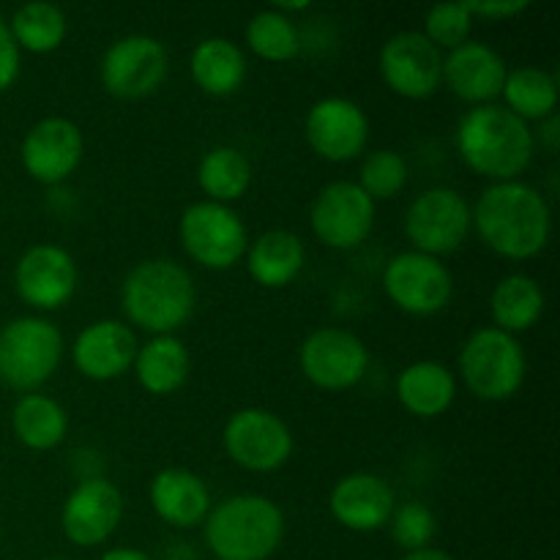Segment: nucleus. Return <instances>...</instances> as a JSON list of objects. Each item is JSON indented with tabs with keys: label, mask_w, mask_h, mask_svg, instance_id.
Returning <instances> with one entry per match:
<instances>
[{
	"label": "nucleus",
	"mask_w": 560,
	"mask_h": 560,
	"mask_svg": "<svg viewBox=\"0 0 560 560\" xmlns=\"http://www.w3.org/2000/svg\"><path fill=\"white\" fill-rule=\"evenodd\" d=\"M506 60L481 42H465L443 58V82L463 102L495 104L506 82Z\"/></svg>",
	"instance_id": "6ab92c4d"
},
{
	"label": "nucleus",
	"mask_w": 560,
	"mask_h": 560,
	"mask_svg": "<svg viewBox=\"0 0 560 560\" xmlns=\"http://www.w3.org/2000/svg\"><path fill=\"white\" fill-rule=\"evenodd\" d=\"M11 427H14V435L20 438L22 446L33 448V452H49V448L63 443L66 430H69V416L47 394H25L14 405Z\"/></svg>",
	"instance_id": "cd10ccee"
},
{
	"label": "nucleus",
	"mask_w": 560,
	"mask_h": 560,
	"mask_svg": "<svg viewBox=\"0 0 560 560\" xmlns=\"http://www.w3.org/2000/svg\"><path fill=\"white\" fill-rule=\"evenodd\" d=\"M501 96L506 98V109L525 124L545 120L558 109V80L539 66H520L506 74Z\"/></svg>",
	"instance_id": "c85d7f7f"
},
{
	"label": "nucleus",
	"mask_w": 560,
	"mask_h": 560,
	"mask_svg": "<svg viewBox=\"0 0 560 560\" xmlns=\"http://www.w3.org/2000/svg\"><path fill=\"white\" fill-rule=\"evenodd\" d=\"M301 372L323 392H345L364 377L370 350L345 328H317L301 345Z\"/></svg>",
	"instance_id": "f8f14e48"
},
{
	"label": "nucleus",
	"mask_w": 560,
	"mask_h": 560,
	"mask_svg": "<svg viewBox=\"0 0 560 560\" xmlns=\"http://www.w3.org/2000/svg\"><path fill=\"white\" fill-rule=\"evenodd\" d=\"M525 353L517 337L501 328H479L470 334L459 353V372L470 392L485 402H503L523 388Z\"/></svg>",
	"instance_id": "423d86ee"
},
{
	"label": "nucleus",
	"mask_w": 560,
	"mask_h": 560,
	"mask_svg": "<svg viewBox=\"0 0 560 560\" xmlns=\"http://www.w3.org/2000/svg\"><path fill=\"white\" fill-rule=\"evenodd\" d=\"M539 140H541V145H545L550 153L558 151V148H560V120H558V113H552L550 118L541 120Z\"/></svg>",
	"instance_id": "4c0bfd02"
},
{
	"label": "nucleus",
	"mask_w": 560,
	"mask_h": 560,
	"mask_svg": "<svg viewBox=\"0 0 560 560\" xmlns=\"http://www.w3.org/2000/svg\"><path fill=\"white\" fill-rule=\"evenodd\" d=\"M282 536V509L262 495L228 498L206 517V545L219 560H268Z\"/></svg>",
	"instance_id": "20e7f679"
},
{
	"label": "nucleus",
	"mask_w": 560,
	"mask_h": 560,
	"mask_svg": "<svg viewBox=\"0 0 560 560\" xmlns=\"http://www.w3.org/2000/svg\"><path fill=\"white\" fill-rule=\"evenodd\" d=\"M195 282L173 260H148L131 268L120 290L126 317L153 337H170L195 312Z\"/></svg>",
	"instance_id": "7ed1b4c3"
},
{
	"label": "nucleus",
	"mask_w": 560,
	"mask_h": 560,
	"mask_svg": "<svg viewBox=\"0 0 560 560\" xmlns=\"http://www.w3.org/2000/svg\"><path fill=\"white\" fill-rule=\"evenodd\" d=\"M63 359V337L44 317H16L0 328V383L36 394Z\"/></svg>",
	"instance_id": "39448f33"
},
{
	"label": "nucleus",
	"mask_w": 560,
	"mask_h": 560,
	"mask_svg": "<svg viewBox=\"0 0 560 560\" xmlns=\"http://www.w3.org/2000/svg\"><path fill=\"white\" fill-rule=\"evenodd\" d=\"M14 288L33 310H60L77 290V262L55 244H36L14 268Z\"/></svg>",
	"instance_id": "f3484780"
},
{
	"label": "nucleus",
	"mask_w": 560,
	"mask_h": 560,
	"mask_svg": "<svg viewBox=\"0 0 560 560\" xmlns=\"http://www.w3.org/2000/svg\"><path fill=\"white\" fill-rule=\"evenodd\" d=\"M98 560H153V558H148L145 552L135 550V547H115V550H107Z\"/></svg>",
	"instance_id": "58836bf2"
},
{
	"label": "nucleus",
	"mask_w": 560,
	"mask_h": 560,
	"mask_svg": "<svg viewBox=\"0 0 560 560\" xmlns=\"http://www.w3.org/2000/svg\"><path fill=\"white\" fill-rule=\"evenodd\" d=\"M151 506L173 528H195L211 512V492L191 470L167 468L151 481Z\"/></svg>",
	"instance_id": "4be33fe9"
},
{
	"label": "nucleus",
	"mask_w": 560,
	"mask_h": 560,
	"mask_svg": "<svg viewBox=\"0 0 560 560\" xmlns=\"http://www.w3.org/2000/svg\"><path fill=\"white\" fill-rule=\"evenodd\" d=\"M178 233L186 255L211 271L233 268L249 249L246 228L238 213L211 200L186 208Z\"/></svg>",
	"instance_id": "6e6552de"
},
{
	"label": "nucleus",
	"mask_w": 560,
	"mask_h": 560,
	"mask_svg": "<svg viewBox=\"0 0 560 560\" xmlns=\"http://www.w3.org/2000/svg\"><path fill=\"white\" fill-rule=\"evenodd\" d=\"M222 441L228 457L252 474H271L293 454V435L288 424L262 408H244L230 416Z\"/></svg>",
	"instance_id": "9d476101"
},
{
	"label": "nucleus",
	"mask_w": 560,
	"mask_h": 560,
	"mask_svg": "<svg viewBox=\"0 0 560 560\" xmlns=\"http://www.w3.org/2000/svg\"><path fill=\"white\" fill-rule=\"evenodd\" d=\"M191 80L208 96H230L246 80V58L230 38H202L189 60Z\"/></svg>",
	"instance_id": "a878e982"
},
{
	"label": "nucleus",
	"mask_w": 560,
	"mask_h": 560,
	"mask_svg": "<svg viewBox=\"0 0 560 560\" xmlns=\"http://www.w3.org/2000/svg\"><path fill=\"white\" fill-rule=\"evenodd\" d=\"M381 74L397 96L427 98L443 82V55L424 33L402 31L383 44Z\"/></svg>",
	"instance_id": "4468645a"
},
{
	"label": "nucleus",
	"mask_w": 560,
	"mask_h": 560,
	"mask_svg": "<svg viewBox=\"0 0 560 560\" xmlns=\"http://www.w3.org/2000/svg\"><path fill=\"white\" fill-rule=\"evenodd\" d=\"M16 47L47 55L66 38V14L52 3H27L14 11L9 22Z\"/></svg>",
	"instance_id": "7c9ffc66"
},
{
	"label": "nucleus",
	"mask_w": 560,
	"mask_h": 560,
	"mask_svg": "<svg viewBox=\"0 0 560 560\" xmlns=\"http://www.w3.org/2000/svg\"><path fill=\"white\" fill-rule=\"evenodd\" d=\"M16 77H20V47L11 36L9 22L0 16V93L9 91Z\"/></svg>",
	"instance_id": "c9c22d12"
},
{
	"label": "nucleus",
	"mask_w": 560,
	"mask_h": 560,
	"mask_svg": "<svg viewBox=\"0 0 560 560\" xmlns=\"http://www.w3.org/2000/svg\"><path fill=\"white\" fill-rule=\"evenodd\" d=\"M131 366H135L137 381L148 394L164 397V394H173L184 386L191 370V359L186 345L175 334H170V337L148 339L142 348H137Z\"/></svg>",
	"instance_id": "393cba45"
},
{
	"label": "nucleus",
	"mask_w": 560,
	"mask_h": 560,
	"mask_svg": "<svg viewBox=\"0 0 560 560\" xmlns=\"http://www.w3.org/2000/svg\"><path fill=\"white\" fill-rule=\"evenodd\" d=\"M124 520V495L107 479H85L69 492L60 525L71 545L98 547L115 534Z\"/></svg>",
	"instance_id": "2eb2a0df"
},
{
	"label": "nucleus",
	"mask_w": 560,
	"mask_h": 560,
	"mask_svg": "<svg viewBox=\"0 0 560 560\" xmlns=\"http://www.w3.org/2000/svg\"><path fill=\"white\" fill-rule=\"evenodd\" d=\"M44 560H69V558H44Z\"/></svg>",
	"instance_id": "a19ab883"
},
{
	"label": "nucleus",
	"mask_w": 560,
	"mask_h": 560,
	"mask_svg": "<svg viewBox=\"0 0 560 560\" xmlns=\"http://www.w3.org/2000/svg\"><path fill=\"white\" fill-rule=\"evenodd\" d=\"M397 397L410 416L435 419L452 408L457 397V381L452 370L438 361H416L399 372Z\"/></svg>",
	"instance_id": "5701e85b"
},
{
	"label": "nucleus",
	"mask_w": 560,
	"mask_h": 560,
	"mask_svg": "<svg viewBox=\"0 0 560 560\" xmlns=\"http://www.w3.org/2000/svg\"><path fill=\"white\" fill-rule=\"evenodd\" d=\"M355 184L364 189V195L375 200H392L408 184V162L397 151H372L361 162V173Z\"/></svg>",
	"instance_id": "473e14b6"
},
{
	"label": "nucleus",
	"mask_w": 560,
	"mask_h": 560,
	"mask_svg": "<svg viewBox=\"0 0 560 560\" xmlns=\"http://www.w3.org/2000/svg\"><path fill=\"white\" fill-rule=\"evenodd\" d=\"M246 44H249V49L257 58L271 60V63H284V60H293L299 55L301 36L299 27H295V22L288 14L268 9L249 20V25H246Z\"/></svg>",
	"instance_id": "2f4dec72"
},
{
	"label": "nucleus",
	"mask_w": 560,
	"mask_h": 560,
	"mask_svg": "<svg viewBox=\"0 0 560 560\" xmlns=\"http://www.w3.org/2000/svg\"><path fill=\"white\" fill-rule=\"evenodd\" d=\"M470 217L485 246L509 260L536 257L550 241V206L539 189L523 180L492 184L481 191Z\"/></svg>",
	"instance_id": "f257e3e1"
},
{
	"label": "nucleus",
	"mask_w": 560,
	"mask_h": 560,
	"mask_svg": "<svg viewBox=\"0 0 560 560\" xmlns=\"http://www.w3.org/2000/svg\"><path fill=\"white\" fill-rule=\"evenodd\" d=\"M306 140L317 156L328 162H350L364 153L370 140V120L364 109L350 98H320L306 115Z\"/></svg>",
	"instance_id": "dca6fc26"
},
{
	"label": "nucleus",
	"mask_w": 560,
	"mask_h": 560,
	"mask_svg": "<svg viewBox=\"0 0 560 560\" xmlns=\"http://www.w3.org/2000/svg\"><path fill=\"white\" fill-rule=\"evenodd\" d=\"M470 31H474V14H470L468 3L432 5L424 16V36L438 49L452 52L459 44L470 42Z\"/></svg>",
	"instance_id": "72a5a7b5"
},
{
	"label": "nucleus",
	"mask_w": 560,
	"mask_h": 560,
	"mask_svg": "<svg viewBox=\"0 0 560 560\" xmlns=\"http://www.w3.org/2000/svg\"><path fill=\"white\" fill-rule=\"evenodd\" d=\"M167 77V49L159 38L124 36L104 52L102 82L118 98H145Z\"/></svg>",
	"instance_id": "ddd939ff"
},
{
	"label": "nucleus",
	"mask_w": 560,
	"mask_h": 560,
	"mask_svg": "<svg viewBox=\"0 0 560 560\" xmlns=\"http://www.w3.org/2000/svg\"><path fill=\"white\" fill-rule=\"evenodd\" d=\"M534 131L501 104H481L465 113L457 126V151L481 178L495 184L517 180L534 159Z\"/></svg>",
	"instance_id": "f03ea898"
},
{
	"label": "nucleus",
	"mask_w": 560,
	"mask_h": 560,
	"mask_svg": "<svg viewBox=\"0 0 560 560\" xmlns=\"http://www.w3.org/2000/svg\"><path fill=\"white\" fill-rule=\"evenodd\" d=\"M82 131L69 118H44L22 140V167L38 184H60L82 162Z\"/></svg>",
	"instance_id": "a211bd4d"
},
{
	"label": "nucleus",
	"mask_w": 560,
	"mask_h": 560,
	"mask_svg": "<svg viewBox=\"0 0 560 560\" xmlns=\"http://www.w3.org/2000/svg\"><path fill=\"white\" fill-rule=\"evenodd\" d=\"M304 244L290 230H268L246 249V268L262 288H288L304 268Z\"/></svg>",
	"instance_id": "b1692460"
},
{
	"label": "nucleus",
	"mask_w": 560,
	"mask_h": 560,
	"mask_svg": "<svg viewBox=\"0 0 560 560\" xmlns=\"http://www.w3.org/2000/svg\"><path fill=\"white\" fill-rule=\"evenodd\" d=\"M490 312L501 331L517 337V334L530 331L545 315V290L534 277L509 273L492 290Z\"/></svg>",
	"instance_id": "bb28decb"
},
{
	"label": "nucleus",
	"mask_w": 560,
	"mask_h": 560,
	"mask_svg": "<svg viewBox=\"0 0 560 560\" xmlns=\"http://www.w3.org/2000/svg\"><path fill=\"white\" fill-rule=\"evenodd\" d=\"M392 536L405 552L424 550L430 547V541L435 539V514L424 506V503H402L399 509H394L392 514Z\"/></svg>",
	"instance_id": "f704fd0d"
},
{
	"label": "nucleus",
	"mask_w": 560,
	"mask_h": 560,
	"mask_svg": "<svg viewBox=\"0 0 560 560\" xmlns=\"http://www.w3.org/2000/svg\"><path fill=\"white\" fill-rule=\"evenodd\" d=\"M137 337L126 323L96 320L80 331L74 339V364L88 381L107 383L124 375L137 355Z\"/></svg>",
	"instance_id": "412c9836"
},
{
	"label": "nucleus",
	"mask_w": 560,
	"mask_h": 560,
	"mask_svg": "<svg viewBox=\"0 0 560 560\" xmlns=\"http://www.w3.org/2000/svg\"><path fill=\"white\" fill-rule=\"evenodd\" d=\"M197 180L200 189L211 197V202L228 206V202L241 200L252 184V164L238 148L217 145L202 156L197 167Z\"/></svg>",
	"instance_id": "c756f323"
},
{
	"label": "nucleus",
	"mask_w": 560,
	"mask_h": 560,
	"mask_svg": "<svg viewBox=\"0 0 560 560\" xmlns=\"http://www.w3.org/2000/svg\"><path fill=\"white\" fill-rule=\"evenodd\" d=\"M312 233L331 249H355L375 224V202L353 180H334L315 197L310 211Z\"/></svg>",
	"instance_id": "9b49d317"
},
{
	"label": "nucleus",
	"mask_w": 560,
	"mask_h": 560,
	"mask_svg": "<svg viewBox=\"0 0 560 560\" xmlns=\"http://www.w3.org/2000/svg\"><path fill=\"white\" fill-rule=\"evenodd\" d=\"M402 560H454L448 552L438 550V547H424V550H413V552H405Z\"/></svg>",
	"instance_id": "ea45409f"
},
{
	"label": "nucleus",
	"mask_w": 560,
	"mask_h": 560,
	"mask_svg": "<svg viewBox=\"0 0 560 560\" xmlns=\"http://www.w3.org/2000/svg\"><path fill=\"white\" fill-rule=\"evenodd\" d=\"M334 520L342 528L355 530V534H372L388 525L397 498L388 487L386 479L375 474H350L331 490L328 498Z\"/></svg>",
	"instance_id": "aec40b11"
},
{
	"label": "nucleus",
	"mask_w": 560,
	"mask_h": 560,
	"mask_svg": "<svg viewBox=\"0 0 560 560\" xmlns=\"http://www.w3.org/2000/svg\"><path fill=\"white\" fill-rule=\"evenodd\" d=\"M528 0H485V3H476V0H468L470 14L487 16V20H512V16L523 14L528 9Z\"/></svg>",
	"instance_id": "e433bc0d"
},
{
	"label": "nucleus",
	"mask_w": 560,
	"mask_h": 560,
	"mask_svg": "<svg viewBox=\"0 0 560 560\" xmlns=\"http://www.w3.org/2000/svg\"><path fill=\"white\" fill-rule=\"evenodd\" d=\"M386 295L402 312L416 317L438 315L448 306L454 295V277L441 257L421 255V252H402L392 257L383 273Z\"/></svg>",
	"instance_id": "1a4fd4ad"
},
{
	"label": "nucleus",
	"mask_w": 560,
	"mask_h": 560,
	"mask_svg": "<svg viewBox=\"0 0 560 560\" xmlns=\"http://www.w3.org/2000/svg\"><path fill=\"white\" fill-rule=\"evenodd\" d=\"M470 228L474 217L468 200L448 186L421 191L405 213V235L413 244V252L430 257L457 252L468 241Z\"/></svg>",
	"instance_id": "0eeeda50"
}]
</instances>
